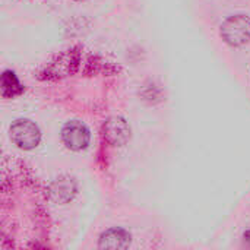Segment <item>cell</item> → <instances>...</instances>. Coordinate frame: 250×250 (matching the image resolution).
<instances>
[{"mask_svg": "<svg viewBox=\"0 0 250 250\" xmlns=\"http://www.w3.org/2000/svg\"><path fill=\"white\" fill-rule=\"evenodd\" d=\"M130 245V234L123 229H110L100 237L101 249H126Z\"/></svg>", "mask_w": 250, "mask_h": 250, "instance_id": "cell-7", "label": "cell"}, {"mask_svg": "<svg viewBox=\"0 0 250 250\" xmlns=\"http://www.w3.org/2000/svg\"><path fill=\"white\" fill-rule=\"evenodd\" d=\"M79 63V53L76 50H67L63 54H60L56 62H53L48 69V78H63L70 73H73Z\"/></svg>", "mask_w": 250, "mask_h": 250, "instance_id": "cell-6", "label": "cell"}, {"mask_svg": "<svg viewBox=\"0 0 250 250\" xmlns=\"http://www.w3.org/2000/svg\"><path fill=\"white\" fill-rule=\"evenodd\" d=\"M221 38L231 47H243L250 42V16L233 15L229 16L220 28Z\"/></svg>", "mask_w": 250, "mask_h": 250, "instance_id": "cell-1", "label": "cell"}, {"mask_svg": "<svg viewBox=\"0 0 250 250\" xmlns=\"http://www.w3.org/2000/svg\"><path fill=\"white\" fill-rule=\"evenodd\" d=\"M23 91V86L18 81L16 75L10 70H4L1 75V95L3 98H13Z\"/></svg>", "mask_w": 250, "mask_h": 250, "instance_id": "cell-8", "label": "cell"}, {"mask_svg": "<svg viewBox=\"0 0 250 250\" xmlns=\"http://www.w3.org/2000/svg\"><path fill=\"white\" fill-rule=\"evenodd\" d=\"M243 243H245V246L250 249V230H248L245 234H243Z\"/></svg>", "mask_w": 250, "mask_h": 250, "instance_id": "cell-9", "label": "cell"}, {"mask_svg": "<svg viewBox=\"0 0 250 250\" xmlns=\"http://www.w3.org/2000/svg\"><path fill=\"white\" fill-rule=\"evenodd\" d=\"M10 139L18 148L29 151L40 144L41 132L34 122L21 119L10 126Z\"/></svg>", "mask_w": 250, "mask_h": 250, "instance_id": "cell-2", "label": "cell"}, {"mask_svg": "<svg viewBox=\"0 0 250 250\" xmlns=\"http://www.w3.org/2000/svg\"><path fill=\"white\" fill-rule=\"evenodd\" d=\"M76 182L69 176H60L48 186V196L56 204H67L76 195Z\"/></svg>", "mask_w": 250, "mask_h": 250, "instance_id": "cell-5", "label": "cell"}, {"mask_svg": "<svg viewBox=\"0 0 250 250\" xmlns=\"http://www.w3.org/2000/svg\"><path fill=\"white\" fill-rule=\"evenodd\" d=\"M103 136L110 145L123 146L130 139V126L123 117L113 116V117L107 119V122L104 123Z\"/></svg>", "mask_w": 250, "mask_h": 250, "instance_id": "cell-3", "label": "cell"}, {"mask_svg": "<svg viewBox=\"0 0 250 250\" xmlns=\"http://www.w3.org/2000/svg\"><path fill=\"white\" fill-rule=\"evenodd\" d=\"M63 144L72 151H82L89 144V130L81 122H69L62 129Z\"/></svg>", "mask_w": 250, "mask_h": 250, "instance_id": "cell-4", "label": "cell"}]
</instances>
